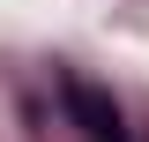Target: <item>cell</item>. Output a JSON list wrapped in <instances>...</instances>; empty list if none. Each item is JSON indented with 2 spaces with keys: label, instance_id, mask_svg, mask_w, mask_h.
I'll return each instance as SVG.
<instances>
[{
  "label": "cell",
  "instance_id": "obj_1",
  "mask_svg": "<svg viewBox=\"0 0 149 142\" xmlns=\"http://www.w3.org/2000/svg\"><path fill=\"white\" fill-rule=\"evenodd\" d=\"M60 97H67V120L82 127V142H134V135H127V120H119V105H112L97 82L60 75Z\"/></svg>",
  "mask_w": 149,
  "mask_h": 142
}]
</instances>
